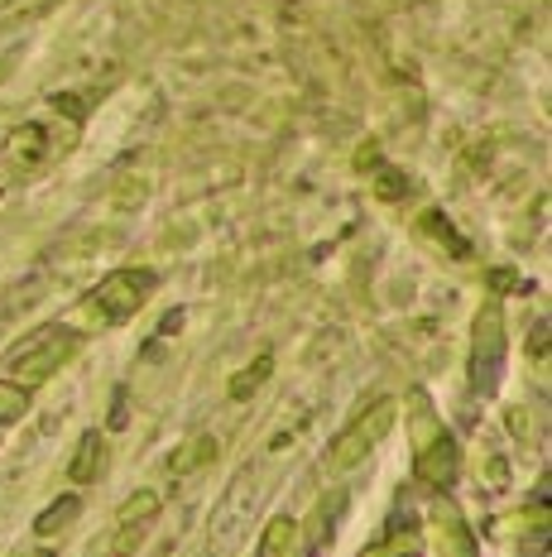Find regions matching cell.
<instances>
[{"label":"cell","instance_id":"obj_1","mask_svg":"<svg viewBox=\"0 0 552 557\" xmlns=\"http://www.w3.org/2000/svg\"><path fill=\"white\" fill-rule=\"evenodd\" d=\"M67 356H73V336H67V327H43V332H34L29 342H20L15 351L5 356V366L15 370L20 380L39 385V380H49L53 370L67 361Z\"/></svg>","mask_w":552,"mask_h":557},{"label":"cell","instance_id":"obj_2","mask_svg":"<svg viewBox=\"0 0 552 557\" xmlns=\"http://www.w3.org/2000/svg\"><path fill=\"white\" fill-rule=\"evenodd\" d=\"M389 423H394V399H375L371 409H365V413L347 428V433L331 443L327 467H331V471H351L355 461H365V457H371V447L389 433Z\"/></svg>","mask_w":552,"mask_h":557},{"label":"cell","instance_id":"obj_3","mask_svg":"<svg viewBox=\"0 0 552 557\" xmlns=\"http://www.w3.org/2000/svg\"><path fill=\"white\" fill-rule=\"evenodd\" d=\"M149 288H154V274L121 270V274H111L106 284L87 298V312H97V318H106V322H125L149 298Z\"/></svg>","mask_w":552,"mask_h":557},{"label":"cell","instance_id":"obj_4","mask_svg":"<svg viewBox=\"0 0 552 557\" xmlns=\"http://www.w3.org/2000/svg\"><path fill=\"white\" fill-rule=\"evenodd\" d=\"M471 385L480 394L500 385V318L486 312L480 318V336H476V361H471Z\"/></svg>","mask_w":552,"mask_h":557},{"label":"cell","instance_id":"obj_5","mask_svg":"<svg viewBox=\"0 0 552 557\" xmlns=\"http://www.w3.org/2000/svg\"><path fill=\"white\" fill-rule=\"evenodd\" d=\"M413 475L428 485H447L456 475V443L452 437L437 433L428 447H418V457H413Z\"/></svg>","mask_w":552,"mask_h":557},{"label":"cell","instance_id":"obj_6","mask_svg":"<svg viewBox=\"0 0 552 557\" xmlns=\"http://www.w3.org/2000/svg\"><path fill=\"white\" fill-rule=\"evenodd\" d=\"M101 433H83V443H77V457L67 461V481L73 485H87V481H97V471H101Z\"/></svg>","mask_w":552,"mask_h":557},{"label":"cell","instance_id":"obj_7","mask_svg":"<svg viewBox=\"0 0 552 557\" xmlns=\"http://www.w3.org/2000/svg\"><path fill=\"white\" fill-rule=\"evenodd\" d=\"M216 457V437H198V443H188L183 451H174L168 457V475H188V471H198V467H206V461Z\"/></svg>","mask_w":552,"mask_h":557},{"label":"cell","instance_id":"obj_8","mask_svg":"<svg viewBox=\"0 0 552 557\" xmlns=\"http://www.w3.org/2000/svg\"><path fill=\"white\" fill-rule=\"evenodd\" d=\"M293 533H298V524L289 515H274L269 524H264V539H260V557H279L284 548L293 543Z\"/></svg>","mask_w":552,"mask_h":557},{"label":"cell","instance_id":"obj_9","mask_svg":"<svg viewBox=\"0 0 552 557\" xmlns=\"http://www.w3.org/2000/svg\"><path fill=\"white\" fill-rule=\"evenodd\" d=\"M159 515V495L154 491H135L130 500L116 509V524H149Z\"/></svg>","mask_w":552,"mask_h":557},{"label":"cell","instance_id":"obj_10","mask_svg":"<svg viewBox=\"0 0 552 557\" xmlns=\"http://www.w3.org/2000/svg\"><path fill=\"white\" fill-rule=\"evenodd\" d=\"M77 509H83V505H77V495H63V500H53L49 509H43V515H39V524H34V529H39L43 539H49V533H59L63 524H73V519H77Z\"/></svg>","mask_w":552,"mask_h":557},{"label":"cell","instance_id":"obj_11","mask_svg":"<svg viewBox=\"0 0 552 557\" xmlns=\"http://www.w3.org/2000/svg\"><path fill=\"white\" fill-rule=\"evenodd\" d=\"M25 409H29V389L0 380V423H15V418H25Z\"/></svg>","mask_w":552,"mask_h":557},{"label":"cell","instance_id":"obj_12","mask_svg":"<svg viewBox=\"0 0 552 557\" xmlns=\"http://www.w3.org/2000/svg\"><path fill=\"white\" fill-rule=\"evenodd\" d=\"M29 557H53V553H29Z\"/></svg>","mask_w":552,"mask_h":557}]
</instances>
